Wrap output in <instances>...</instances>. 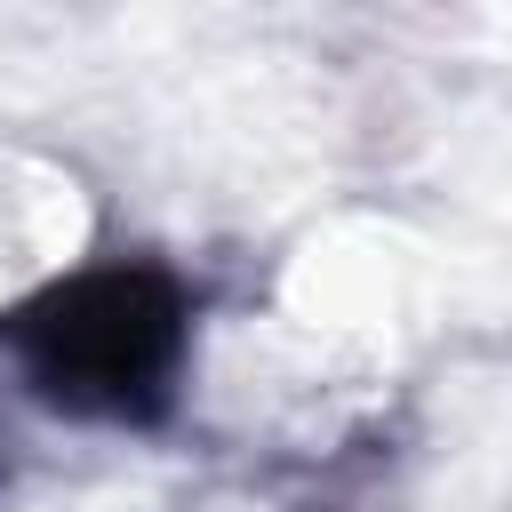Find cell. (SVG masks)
I'll use <instances>...</instances> for the list:
<instances>
[{
    "mask_svg": "<svg viewBox=\"0 0 512 512\" xmlns=\"http://www.w3.org/2000/svg\"><path fill=\"white\" fill-rule=\"evenodd\" d=\"M0 336L40 408L104 432H144L176 408L192 360V296L168 264L112 256L24 296Z\"/></svg>",
    "mask_w": 512,
    "mask_h": 512,
    "instance_id": "1",
    "label": "cell"
}]
</instances>
